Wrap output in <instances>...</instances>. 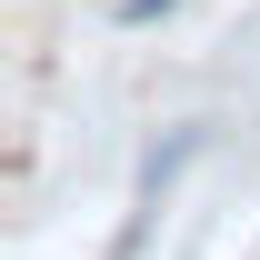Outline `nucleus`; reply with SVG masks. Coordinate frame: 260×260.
Segmentation results:
<instances>
[{
  "mask_svg": "<svg viewBox=\"0 0 260 260\" xmlns=\"http://www.w3.org/2000/svg\"><path fill=\"white\" fill-rule=\"evenodd\" d=\"M160 10H180V0H120V20H130V30H150Z\"/></svg>",
  "mask_w": 260,
  "mask_h": 260,
  "instance_id": "f257e3e1",
  "label": "nucleus"
}]
</instances>
